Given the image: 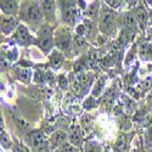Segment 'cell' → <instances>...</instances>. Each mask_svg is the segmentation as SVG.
Instances as JSON below:
<instances>
[{
  "mask_svg": "<svg viewBox=\"0 0 152 152\" xmlns=\"http://www.w3.org/2000/svg\"><path fill=\"white\" fill-rule=\"evenodd\" d=\"M20 17L31 29L38 32V29L43 26L44 20L40 1H23L21 4Z\"/></svg>",
  "mask_w": 152,
  "mask_h": 152,
  "instance_id": "6da1fadb",
  "label": "cell"
},
{
  "mask_svg": "<svg viewBox=\"0 0 152 152\" xmlns=\"http://www.w3.org/2000/svg\"><path fill=\"white\" fill-rule=\"evenodd\" d=\"M117 28H118L117 14L113 9L102 4L99 16V31L110 38H113L117 35Z\"/></svg>",
  "mask_w": 152,
  "mask_h": 152,
  "instance_id": "7a4b0ae2",
  "label": "cell"
},
{
  "mask_svg": "<svg viewBox=\"0 0 152 152\" xmlns=\"http://www.w3.org/2000/svg\"><path fill=\"white\" fill-rule=\"evenodd\" d=\"M35 39V45L42 50L44 55H49L50 53H53L55 46V34L54 28L50 24H43L38 29Z\"/></svg>",
  "mask_w": 152,
  "mask_h": 152,
  "instance_id": "3957f363",
  "label": "cell"
},
{
  "mask_svg": "<svg viewBox=\"0 0 152 152\" xmlns=\"http://www.w3.org/2000/svg\"><path fill=\"white\" fill-rule=\"evenodd\" d=\"M95 74L93 72H80L74 73L72 79L69 78V83L74 93H77L79 96H84L90 90L91 85L94 84Z\"/></svg>",
  "mask_w": 152,
  "mask_h": 152,
  "instance_id": "277c9868",
  "label": "cell"
},
{
  "mask_svg": "<svg viewBox=\"0 0 152 152\" xmlns=\"http://www.w3.org/2000/svg\"><path fill=\"white\" fill-rule=\"evenodd\" d=\"M58 7L62 12V21L68 27H73L79 20V9L78 1H58ZM78 26V24H77Z\"/></svg>",
  "mask_w": 152,
  "mask_h": 152,
  "instance_id": "5b68a950",
  "label": "cell"
},
{
  "mask_svg": "<svg viewBox=\"0 0 152 152\" xmlns=\"http://www.w3.org/2000/svg\"><path fill=\"white\" fill-rule=\"evenodd\" d=\"M55 45L61 53L71 56V51H73V39L69 27H60L55 32Z\"/></svg>",
  "mask_w": 152,
  "mask_h": 152,
  "instance_id": "8992f818",
  "label": "cell"
},
{
  "mask_svg": "<svg viewBox=\"0 0 152 152\" xmlns=\"http://www.w3.org/2000/svg\"><path fill=\"white\" fill-rule=\"evenodd\" d=\"M26 145L31 148V151L37 150V148H40L44 146L50 145L49 142V139H46L45 134L40 130H32L26 135Z\"/></svg>",
  "mask_w": 152,
  "mask_h": 152,
  "instance_id": "52a82bcc",
  "label": "cell"
},
{
  "mask_svg": "<svg viewBox=\"0 0 152 152\" xmlns=\"http://www.w3.org/2000/svg\"><path fill=\"white\" fill-rule=\"evenodd\" d=\"M12 38L21 46H29L32 44H35V40H37L35 37L31 34V31L26 24H20L16 32L12 34Z\"/></svg>",
  "mask_w": 152,
  "mask_h": 152,
  "instance_id": "ba28073f",
  "label": "cell"
},
{
  "mask_svg": "<svg viewBox=\"0 0 152 152\" xmlns=\"http://www.w3.org/2000/svg\"><path fill=\"white\" fill-rule=\"evenodd\" d=\"M134 15L137 22L139 29L141 31V33L147 32V26H148V12L145 7V4L142 1H137L136 6H134Z\"/></svg>",
  "mask_w": 152,
  "mask_h": 152,
  "instance_id": "9c48e42d",
  "label": "cell"
},
{
  "mask_svg": "<svg viewBox=\"0 0 152 152\" xmlns=\"http://www.w3.org/2000/svg\"><path fill=\"white\" fill-rule=\"evenodd\" d=\"M68 141L71 145L82 150V146L83 144H85V141H84V133H83V129L80 128V125H77V124L72 125L68 134Z\"/></svg>",
  "mask_w": 152,
  "mask_h": 152,
  "instance_id": "30bf717a",
  "label": "cell"
},
{
  "mask_svg": "<svg viewBox=\"0 0 152 152\" xmlns=\"http://www.w3.org/2000/svg\"><path fill=\"white\" fill-rule=\"evenodd\" d=\"M0 9H1L3 15L15 17L20 14L21 4L20 1H16V0H3L1 4H0Z\"/></svg>",
  "mask_w": 152,
  "mask_h": 152,
  "instance_id": "8fae6325",
  "label": "cell"
},
{
  "mask_svg": "<svg viewBox=\"0 0 152 152\" xmlns=\"http://www.w3.org/2000/svg\"><path fill=\"white\" fill-rule=\"evenodd\" d=\"M42 5V10H43V15H44V20L46 21V23H53L55 22L56 18V1H50V0H44L40 1Z\"/></svg>",
  "mask_w": 152,
  "mask_h": 152,
  "instance_id": "7c38bea8",
  "label": "cell"
},
{
  "mask_svg": "<svg viewBox=\"0 0 152 152\" xmlns=\"http://www.w3.org/2000/svg\"><path fill=\"white\" fill-rule=\"evenodd\" d=\"M67 140H68L67 134L63 130H58V132L54 133L51 136H50V139H49L50 147H51L53 151H55L57 148H62L66 144H68Z\"/></svg>",
  "mask_w": 152,
  "mask_h": 152,
  "instance_id": "4fadbf2b",
  "label": "cell"
},
{
  "mask_svg": "<svg viewBox=\"0 0 152 152\" xmlns=\"http://www.w3.org/2000/svg\"><path fill=\"white\" fill-rule=\"evenodd\" d=\"M18 26L20 24L15 17L1 15V33L4 35H9L11 33H15L16 29L18 28Z\"/></svg>",
  "mask_w": 152,
  "mask_h": 152,
  "instance_id": "5bb4252c",
  "label": "cell"
},
{
  "mask_svg": "<svg viewBox=\"0 0 152 152\" xmlns=\"http://www.w3.org/2000/svg\"><path fill=\"white\" fill-rule=\"evenodd\" d=\"M65 63V54L61 53L58 49H54L51 55L49 56V66L53 69H60Z\"/></svg>",
  "mask_w": 152,
  "mask_h": 152,
  "instance_id": "9a60e30c",
  "label": "cell"
},
{
  "mask_svg": "<svg viewBox=\"0 0 152 152\" xmlns=\"http://www.w3.org/2000/svg\"><path fill=\"white\" fill-rule=\"evenodd\" d=\"M130 136H133V134H121L113 145V152H128L126 150H128V144L130 142Z\"/></svg>",
  "mask_w": 152,
  "mask_h": 152,
  "instance_id": "2e32d148",
  "label": "cell"
},
{
  "mask_svg": "<svg viewBox=\"0 0 152 152\" xmlns=\"http://www.w3.org/2000/svg\"><path fill=\"white\" fill-rule=\"evenodd\" d=\"M101 5L99 1H94L91 4H88V6L84 10V15L88 16L89 18H97L100 16V11H101Z\"/></svg>",
  "mask_w": 152,
  "mask_h": 152,
  "instance_id": "e0dca14e",
  "label": "cell"
},
{
  "mask_svg": "<svg viewBox=\"0 0 152 152\" xmlns=\"http://www.w3.org/2000/svg\"><path fill=\"white\" fill-rule=\"evenodd\" d=\"M83 152H104V148L94 140H86L83 147Z\"/></svg>",
  "mask_w": 152,
  "mask_h": 152,
  "instance_id": "ac0fdd59",
  "label": "cell"
},
{
  "mask_svg": "<svg viewBox=\"0 0 152 152\" xmlns=\"http://www.w3.org/2000/svg\"><path fill=\"white\" fill-rule=\"evenodd\" d=\"M14 146V142L10 139L9 134L6 133V130L4 128H1V147L5 150V151H9L10 148H12Z\"/></svg>",
  "mask_w": 152,
  "mask_h": 152,
  "instance_id": "d6986e66",
  "label": "cell"
},
{
  "mask_svg": "<svg viewBox=\"0 0 152 152\" xmlns=\"http://www.w3.org/2000/svg\"><path fill=\"white\" fill-rule=\"evenodd\" d=\"M106 83V78L105 77H101L96 80L94 88H93V91H91V96L96 97V96H100V94L102 93V89H104V85Z\"/></svg>",
  "mask_w": 152,
  "mask_h": 152,
  "instance_id": "ffe728a7",
  "label": "cell"
},
{
  "mask_svg": "<svg viewBox=\"0 0 152 152\" xmlns=\"http://www.w3.org/2000/svg\"><path fill=\"white\" fill-rule=\"evenodd\" d=\"M152 148V117L147 119V130H146V150Z\"/></svg>",
  "mask_w": 152,
  "mask_h": 152,
  "instance_id": "44dd1931",
  "label": "cell"
},
{
  "mask_svg": "<svg viewBox=\"0 0 152 152\" xmlns=\"http://www.w3.org/2000/svg\"><path fill=\"white\" fill-rule=\"evenodd\" d=\"M18 74V79L24 82V83H28L32 78V71L31 69H26V68H21L20 71H17Z\"/></svg>",
  "mask_w": 152,
  "mask_h": 152,
  "instance_id": "7402d4cb",
  "label": "cell"
},
{
  "mask_svg": "<svg viewBox=\"0 0 152 152\" xmlns=\"http://www.w3.org/2000/svg\"><path fill=\"white\" fill-rule=\"evenodd\" d=\"M11 150H12V152H32L31 148L26 144H22V142H18V141L14 142V146H12Z\"/></svg>",
  "mask_w": 152,
  "mask_h": 152,
  "instance_id": "603a6c76",
  "label": "cell"
},
{
  "mask_svg": "<svg viewBox=\"0 0 152 152\" xmlns=\"http://www.w3.org/2000/svg\"><path fill=\"white\" fill-rule=\"evenodd\" d=\"M83 106H84L85 110H91V108H95L97 106V102H96V100H95L94 96H90V97H88L85 100V102L83 104Z\"/></svg>",
  "mask_w": 152,
  "mask_h": 152,
  "instance_id": "cb8c5ba5",
  "label": "cell"
},
{
  "mask_svg": "<svg viewBox=\"0 0 152 152\" xmlns=\"http://www.w3.org/2000/svg\"><path fill=\"white\" fill-rule=\"evenodd\" d=\"M104 4L115 10V9L121 7L123 5V1H119V0H106V1H104Z\"/></svg>",
  "mask_w": 152,
  "mask_h": 152,
  "instance_id": "d4e9b609",
  "label": "cell"
},
{
  "mask_svg": "<svg viewBox=\"0 0 152 152\" xmlns=\"http://www.w3.org/2000/svg\"><path fill=\"white\" fill-rule=\"evenodd\" d=\"M62 150H63V152H83L80 148L75 147V146H73V145H71L69 142L63 146V147H62Z\"/></svg>",
  "mask_w": 152,
  "mask_h": 152,
  "instance_id": "484cf974",
  "label": "cell"
},
{
  "mask_svg": "<svg viewBox=\"0 0 152 152\" xmlns=\"http://www.w3.org/2000/svg\"><path fill=\"white\" fill-rule=\"evenodd\" d=\"M58 79V85L61 86V88H63V89H66V88H67V85H68V83H69V80H67L66 79V77H65V75H60V77L57 78Z\"/></svg>",
  "mask_w": 152,
  "mask_h": 152,
  "instance_id": "4316f807",
  "label": "cell"
},
{
  "mask_svg": "<svg viewBox=\"0 0 152 152\" xmlns=\"http://www.w3.org/2000/svg\"><path fill=\"white\" fill-rule=\"evenodd\" d=\"M32 152H53V150H51V147H50V145H48V146H44V147H40V148L33 150Z\"/></svg>",
  "mask_w": 152,
  "mask_h": 152,
  "instance_id": "83f0119b",
  "label": "cell"
},
{
  "mask_svg": "<svg viewBox=\"0 0 152 152\" xmlns=\"http://www.w3.org/2000/svg\"><path fill=\"white\" fill-rule=\"evenodd\" d=\"M147 104H148V106L150 107H152V91L148 94V96H147Z\"/></svg>",
  "mask_w": 152,
  "mask_h": 152,
  "instance_id": "f1b7e54d",
  "label": "cell"
},
{
  "mask_svg": "<svg viewBox=\"0 0 152 152\" xmlns=\"http://www.w3.org/2000/svg\"><path fill=\"white\" fill-rule=\"evenodd\" d=\"M147 39L148 40H152V28H148L147 29Z\"/></svg>",
  "mask_w": 152,
  "mask_h": 152,
  "instance_id": "f546056e",
  "label": "cell"
},
{
  "mask_svg": "<svg viewBox=\"0 0 152 152\" xmlns=\"http://www.w3.org/2000/svg\"><path fill=\"white\" fill-rule=\"evenodd\" d=\"M148 24H152V11L148 14Z\"/></svg>",
  "mask_w": 152,
  "mask_h": 152,
  "instance_id": "4dcf8cb0",
  "label": "cell"
},
{
  "mask_svg": "<svg viewBox=\"0 0 152 152\" xmlns=\"http://www.w3.org/2000/svg\"><path fill=\"white\" fill-rule=\"evenodd\" d=\"M53 152H63V150H62V148H57V150H55V151H53Z\"/></svg>",
  "mask_w": 152,
  "mask_h": 152,
  "instance_id": "1f68e13d",
  "label": "cell"
},
{
  "mask_svg": "<svg viewBox=\"0 0 152 152\" xmlns=\"http://www.w3.org/2000/svg\"><path fill=\"white\" fill-rule=\"evenodd\" d=\"M133 152H141V150H139V148H135V150H133Z\"/></svg>",
  "mask_w": 152,
  "mask_h": 152,
  "instance_id": "d6a6232c",
  "label": "cell"
},
{
  "mask_svg": "<svg viewBox=\"0 0 152 152\" xmlns=\"http://www.w3.org/2000/svg\"><path fill=\"white\" fill-rule=\"evenodd\" d=\"M147 152H152V148H151V150H148V151H147Z\"/></svg>",
  "mask_w": 152,
  "mask_h": 152,
  "instance_id": "836d02e7",
  "label": "cell"
},
{
  "mask_svg": "<svg viewBox=\"0 0 152 152\" xmlns=\"http://www.w3.org/2000/svg\"><path fill=\"white\" fill-rule=\"evenodd\" d=\"M128 152H132V151H128Z\"/></svg>",
  "mask_w": 152,
  "mask_h": 152,
  "instance_id": "e575fe53",
  "label": "cell"
}]
</instances>
